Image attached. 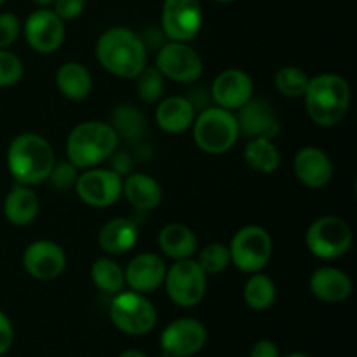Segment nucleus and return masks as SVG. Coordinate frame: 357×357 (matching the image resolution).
<instances>
[{
    "label": "nucleus",
    "mask_w": 357,
    "mask_h": 357,
    "mask_svg": "<svg viewBox=\"0 0 357 357\" xmlns=\"http://www.w3.org/2000/svg\"><path fill=\"white\" fill-rule=\"evenodd\" d=\"M192 129L195 145L209 155L227 153L241 136L236 114L216 105H209L201 114L195 115Z\"/></svg>",
    "instance_id": "obj_5"
},
{
    "label": "nucleus",
    "mask_w": 357,
    "mask_h": 357,
    "mask_svg": "<svg viewBox=\"0 0 357 357\" xmlns=\"http://www.w3.org/2000/svg\"><path fill=\"white\" fill-rule=\"evenodd\" d=\"M352 229L344 218L333 215L314 220L305 234V244L321 260L340 258L352 248Z\"/></svg>",
    "instance_id": "obj_8"
},
{
    "label": "nucleus",
    "mask_w": 357,
    "mask_h": 357,
    "mask_svg": "<svg viewBox=\"0 0 357 357\" xmlns=\"http://www.w3.org/2000/svg\"><path fill=\"white\" fill-rule=\"evenodd\" d=\"M98 63L121 79H136L149 65V47L136 31L126 26L108 28L96 42Z\"/></svg>",
    "instance_id": "obj_1"
},
{
    "label": "nucleus",
    "mask_w": 357,
    "mask_h": 357,
    "mask_svg": "<svg viewBox=\"0 0 357 357\" xmlns=\"http://www.w3.org/2000/svg\"><path fill=\"white\" fill-rule=\"evenodd\" d=\"M157 244L166 257L173 260H187L197 251V236L183 223H169L157 236Z\"/></svg>",
    "instance_id": "obj_24"
},
{
    "label": "nucleus",
    "mask_w": 357,
    "mask_h": 357,
    "mask_svg": "<svg viewBox=\"0 0 357 357\" xmlns=\"http://www.w3.org/2000/svg\"><path fill=\"white\" fill-rule=\"evenodd\" d=\"M199 267L206 272V275H215L225 271L230 265L229 246L222 243H211L199 253Z\"/></svg>",
    "instance_id": "obj_32"
},
{
    "label": "nucleus",
    "mask_w": 357,
    "mask_h": 357,
    "mask_svg": "<svg viewBox=\"0 0 357 357\" xmlns=\"http://www.w3.org/2000/svg\"><path fill=\"white\" fill-rule=\"evenodd\" d=\"M309 289L321 302L340 303L351 296L352 279L337 267H319L310 275Z\"/></svg>",
    "instance_id": "obj_20"
},
{
    "label": "nucleus",
    "mask_w": 357,
    "mask_h": 357,
    "mask_svg": "<svg viewBox=\"0 0 357 357\" xmlns=\"http://www.w3.org/2000/svg\"><path fill=\"white\" fill-rule=\"evenodd\" d=\"M122 194L138 211H152L162 201V187L155 178L145 173H132L122 180Z\"/></svg>",
    "instance_id": "obj_22"
},
{
    "label": "nucleus",
    "mask_w": 357,
    "mask_h": 357,
    "mask_svg": "<svg viewBox=\"0 0 357 357\" xmlns=\"http://www.w3.org/2000/svg\"><path fill=\"white\" fill-rule=\"evenodd\" d=\"M253 80L244 70L229 68L213 80L209 96L216 107L234 112L253 98Z\"/></svg>",
    "instance_id": "obj_16"
},
{
    "label": "nucleus",
    "mask_w": 357,
    "mask_h": 357,
    "mask_svg": "<svg viewBox=\"0 0 357 357\" xmlns=\"http://www.w3.org/2000/svg\"><path fill=\"white\" fill-rule=\"evenodd\" d=\"M303 100L314 124L333 128L344 121L351 108V86L337 73H321L309 79Z\"/></svg>",
    "instance_id": "obj_2"
},
{
    "label": "nucleus",
    "mask_w": 357,
    "mask_h": 357,
    "mask_svg": "<svg viewBox=\"0 0 357 357\" xmlns=\"http://www.w3.org/2000/svg\"><path fill=\"white\" fill-rule=\"evenodd\" d=\"M167 296L176 305L190 309L204 300L208 289V275L199 267L197 260H176L166 271L164 278Z\"/></svg>",
    "instance_id": "obj_9"
},
{
    "label": "nucleus",
    "mask_w": 357,
    "mask_h": 357,
    "mask_svg": "<svg viewBox=\"0 0 357 357\" xmlns=\"http://www.w3.org/2000/svg\"><path fill=\"white\" fill-rule=\"evenodd\" d=\"M3 2H6V0H0V6H2V3H3Z\"/></svg>",
    "instance_id": "obj_45"
},
{
    "label": "nucleus",
    "mask_w": 357,
    "mask_h": 357,
    "mask_svg": "<svg viewBox=\"0 0 357 357\" xmlns=\"http://www.w3.org/2000/svg\"><path fill=\"white\" fill-rule=\"evenodd\" d=\"M91 279L98 289L108 295H117L126 286L124 268L112 258H98L91 265Z\"/></svg>",
    "instance_id": "obj_30"
},
{
    "label": "nucleus",
    "mask_w": 357,
    "mask_h": 357,
    "mask_svg": "<svg viewBox=\"0 0 357 357\" xmlns=\"http://www.w3.org/2000/svg\"><path fill=\"white\" fill-rule=\"evenodd\" d=\"M110 126L117 132L119 139L122 138L128 139V142H135L143 136L146 122L138 108H135L132 105H119L112 112Z\"/></svg>",
    "instance_id": "obj_29"
},
{
    "label": "nucleus",
    "mask_w": 357,
    "mask_h": 357,
    "mask_svg": "<svg viewBox=\"0 0 357 357\" xmlns=\"http://www.w3.org/2000/svg\"><path fill=\"white\" fill-rule=\"evenodd\" d=\"M23 73V61L14 52L0 49V87H9L17 84Z\"/></svg>",
    "instance_id": "obj_34"
},
{
    "label": "nucleus",
    "mask_w": 357,
    "mask_h": 357,
    "mask_svg": "<svg viewBox=\"0 0 357 357\" xmlns=\"http://www.w3.org/2000/svg\"><path fill=\"white\" fill-rule=\"evenodd\" d=\"M202 17L199 0H164L162 31L169 40H192L201 31Z\"/></svg>",
    "instance_id": "obj_12"
},
{
    "label": "nucleus",
    "mask_w": 357,
    "mask_h": 357,
    "mask_svg": "<svg viewBox=\"0 0 357 357\" xmlns=\"http://www.w3.org/2000/svg\"><path fill=\"white\" fill-rule=\"evenodd\" d=\"M75 192L80 201L91 208H108L121 199L122 176L114 169L89 167L77 176Z\"/></svg>",
    "instance_id": "obj_11"
},
{
    "label": "nucleus",
    "mask_w": 357,
    "mask_h": 357,
    "mask_svg": "<svg viewBox=\"0 0 357 357\" xmlns=\"http://www.w3.org/2000/svg\"><path fill=\"white\" fill-rule=\"evenodd\" d=\"M244 302L253 310H267L274 305L278 289L274 281L261 272H255L244 284Z\"/></svg>",
    "instance_id": "obj_28"
},
{
    "label": "nucleus",
    "mask_w": 357,
    "mask_h": 357,
    "mask_svg": "<svg viewBox=\"0 0 357 357\" xmlns=\"http://www.w3.org/2000/svg\"><path fill=\"white\" fill-rule=\"evenodd\" d=\"M136 87H138V94L145 103H155L162 98L164 93V77L155 66H149L142 70L138 77H136Z\"/></svg>",
    "instance_id": "obj_33"
},
{
    "label": "nucleus",
    "mask_w": 357,
    "mask_h": 357,
    "mask_svg": "<svg viewBox=\"0 0 357 357\" xmlns=\"http://www.w3.org/2000/svg\"><path fill=\"white\" fill-rule=\"evenodd\" d=\"M110 319L122 333L142 337L157 323V310L143 293L119 291L110 303Z\"/></svg>",
    "instance_id": "obj_7"
},
{
    "label": "nucleus",
    "mask_w": 357,
    "mask_h": 357,
    "mask_svg": "<svg viewBox=\"0 0 357 357\" xmlns=\"http://www.w3.org/2000/svg\"><path fill=\"white\" fill-rule=\"evenodd\" d=\"M286 357H309V356L302 354V352H295V354H289V356H286Z\"/></svg>",
    "instance_id": "obj_43"
},
{
    "label": "nucleus",
    "mask_w": 357,
    "mask_h": 357,
    "mask_svg": "<svg viewBox=\"0 0 357 357\" xmlns=\"http://www.w3.org/2000/svg\"><path fill=\"white\" fill-rule=\"evenodd\" d=\"M37 194L26 185L17 183L3 199V216L9 223L16 227H26L38 215Z\"/></svg>",
    "instance_id": "obj_25"
},
{
    "label": "nucleus",
    "mask_w": 357,
    "mask_h": 357,
    "mask_svg": "<svg viewBox=\"0 0 357 357\" xmlns=\"http://www.w3.org/2000/svg\"><path fill=\"white\" fill-rule=\"evenodd\" d=\"M239 135H244L248 139L268 138L274 139L281 131L278 115L267 100L251 98L246 105L237 110L236 114Z\"/></svg>",
    "instance_id": "obj_17"
},
{
    "label": "nucleus",
    "mask_w": 357,
    "mask_h": 357,
    "mask_svg": "<svg viewBox=\"0 0 357 357\" xmlns=\"http://www.w3.org/2000/svg\"><path fill=\"white\" fill-rule=\"evenodd\" d=\"M195 121V108L188 98L167 96L157 105L155 122L164 132L180 135L188 131Z\"/></svg>",
    "instance_id": "obj_21"
},
{
    "label": "nucleus",
    "mask_w": 357,
    "mask_h": 357,
    "mask_svg": "<svg viewBox=\"0 0 357 357\" xmlns=\"http://www.w3.org/2000/svg\"><path fill=\"white\" fill-rule=\"evenodd\" d=\"M33 2L37 3V6H40V7H47V6H51L54 0H33Z\"/></svg>",
    "instance_id": "obj_42"
},
{
    "label": "nucleus",
    "mask_w": 357,
    "mask_h": 357,
    "mask_svg": "<svg viewBox=\"0 0 357 357\" xmlns=\"http://www.w3.org/2000/svg\"><path fill=\"white\" fill-rule=\"evenodd\" d=\"M23 267L37 281H54L66 267V255L54 241H35L23 253Z\"/></svg>",
    "instance_id": "obj_15"
},
{
    "label": "nucleus",
    "mask_w": 357,
    "mask_h": 357,
    "mask_svg": "<svg viewBox=\"0 0 357 357\" xmlns=\"http://www.w3.org/2000/svg\"><path fill=\"white\" fill-rule=\"evenodd\" d=\"M215 2H222V3H229V2H234V0H215Z\"/></svg>",
    "instance_id": "obj_44"
},
{
    "label": "nucleus",
    "mask_w": 357,
    "mask_h": 357,
    "mask_svg": "<svg viewBox=\"0 0 357 357\" xmlns=\"http://www.w3.org/2000/svg\"><path fill=\"white\" fill-rule=\"evenodd\" d=\"M119 357H146V356L139 351H126V352H122Z\"/></svg>",
    "instance_id": "obj_41"
},
{
    "label": "nucleus",
    "mask_w": 357,
    "mask_h": 357,
    "mask_svg": "<svg viewBox=\"0 0 357 357\" xmlns=\"http://www.w3.org/2000/svg\"><path fill=\"white\" fill-rule=\"evenodd\" d=\"M54 150L44 136L23 132L7 149V167L20 185L44 183L54 166Z\"/></svg>",
    "instance_id": "obj_3"
},
{
    "label": "nucleus",
    "mask_w": 357,
    "mask_h": 357,
    "mask_svg": "<svg viewBox=\"0 0 357 357\" xmlns=\"http://www.w3.org/2000/svg\"><path fill=\"white\" fill-rule=\"evenodd\" d=\"M155 68L164 79L178 84H192L201 79L204 63L199 52L187 42L169 40L160 45L155 58Z\"/></svg>",
    "instance_id": "obj_10"
},
{
    "label": "nucleus",
    "mask_w": 357,
    "mask_h": 357,
    "mask_svg": "<svg viewBox=\"0 0 357 357\" xmlns=\"http://www.w3.org/2000/svg\"><path fill=\"white\" fill-rule=\"evenodd\" d=\"M129 159H128V155H126V153H121V155H117L115 157V160H114V171L115 173H119L122 176V174L126 173V171H129Z\"/></svg>",
    "instance_id": "obj_40"
},
{
    "label": "nucleus",
    "mask_w": 357,
    "mask_h": 357,
    "mask_svg": "<svg viewBox=\"0 0 357 357\" xmlns=\"http://www.w3.org/2000/svg\"><path fill=\"white\" fill-rule=\"evenodd\" d=\"M244 160L248 166L264 174H271L281 166V152L268 138L248 139L244 149Z\"/></svg>",
    "instance_id": "obj_27"
},
{
    "label": "nucleus",
    "mask_w": 357,
    "mask_h": 357,
    "mask_svg": "<svg viewBox=\"0 0 357 357\" xmlns=\"http://www.w3.org/2000/svg\"><path fill=\"white\" fill-rule=\"evenodd\" d=\"M230 264L236 265L241 272L255 274L261 272L271 261L274 253L272 237L264 227L246 225L234 234L229 244Z\"/></svg>",
    "instance_id": "obj_6"
},
{
    "label": "nucleus",
    "mask_w": 357,
    "mask_h": 357,
    "mask_svg": "<svg viewBox=\"0 0 357 357\" xmlns=\"http://www.w3.org/2000/svg\"><path fill=\"white\" fill-rule=\"evenodd\" d=\"M138 223L131 218H114L105 223L98 244L107 255H124L138 243Z\"/></svg>",
    "instance_id": "obj_23"
},
{
    "label": "nucleus",
    "mask_w": 357,
    "mask_h": 357,
    "mask_svg": "<svg viewBox=\"0 0 357 357\" xmlns=\"http://www.w3.org/2000/svg\"><path fill=\"white\" fill-rule=\"evenodd\" d=\"M293 171L300 183L309 188H323L333 178V164L328 153L317 146H303L296 152Z\"/></svg>",
    "instance_id": "obj_18"
},
{
    "label": "nucleus",
    "mask_w": 357,
    "mask_h": 357,
    "mask_svg": "<svg viewBox=\"0 0 357 357\" xmlns=\"http://www.w3.org/2000/svg\"><path fill=\"white\" fill-rule=\"evenodd\" d=\"M166 264L155 253H142L132 258L124 271L126 284L138 293H152L162 286L166 278Z\"/></svg>",
    "instance_id": "obj_19"
},
{
    "label": "nucleus",
    "mask_w": 357,
    "mask_h": 357,
    "mask_svg": "<svg viewBox=\"0 0 357 357\" xmlns=\"http://www.w3.org/2000/svg\"><path fill=\"white\" fill-rule=\"evenodd\" d=\"M56 86L68 100L82 101L93 91V77L82 63L68 61L63 63L56 72Z\"/></svg>",
    "instance_id": "obj_26"
},
{
    "label": "nucleus",
    "mask_w": 357,
    "mask_h": 357,
    "mask_svg": "<svg viewBox=\"0 0 357 357\" xmlns=\"http://www.w3.org/2000/svg\"><path fill=\"white\" fill-rule=\"evenodd\" d=\"M47 180L56 190H66V188L75 185L77 167L73 166L72 162H68V160H66V162H54Z\"/></svg>",
    "instance_id": "obj_35"
},
{
    "label": "nucleus",
    "mask_w": 357,
    "mask_h": 357,
    "mask_svg": "<svg viewBox=\"0 0 357 357\" xmlns=\"http://www.w3.org/2000/svg\"><path fill=\"white\" fill-rule=\"evenodd\" d=\"M14 340V328L9 317L0 312V356L6 354Z\"/></svg>",
    "instance_id": "obj_38"
},
{
    "label": "nucleus",
    "mask_w": 357,
    "mask_h": 357,
    "mask_svg": "<svg viewBox=\"0 0 357 357\" xmlns=\"http://www.w3.org/2000/svg\"><path fill=\"white\" fill-rule=\"evenodd\" d=\"M54 13L63 21H73L86 9V0H54Z\"/></svg>",
    "instance_id": "obj_37"
},
{
    "label": "nucleus",
    "mask_w": 357,
    "mask_h": 357,
    "mask_svg": "<svg viewBox=\"0 0 357 357\" xmlns=\"http://www.w3.org/2000/svg\"><path fill=\"white\" fill-rule=\"evenodd\" d=\"M21 33V23L16 14L0 13V49H7L17 40Z\"/></svg>",
    "instance_id": "obj_36"
},
{
    "label": "nucleus",
    "mask_w": 357,
    "mask_h": 357,
    "mask_svg": "<svg viewBox=\"0 0 357 357\" xmlns=\"http://www.w3.org/2000/svg\"><path fill=\"white\" fill-rule=\"evenodd\" d=\"M119 136L110 124L87 121L75 126L66 139V157L77 169H89L105 162L117 150Z\"/></svg>",
    "instance_id": "obj_4"
},
{
    "label": "nucleus",
    "mask_w": 357,
    "mask_h": 357,
    "mask_svg": "<svg viewBox=\"0 0 357 357\" xmlns=\"http://www.w3.org/2000/svg\"><path fill=\"white\" fill-rule=\"evenodd\" d=\"M208 340L206 326L197 319L183 317L167 324L160 337V347L171 357H188L201 351Z\"/></svg>",
    "instance_id": "obj_14"
},
{
    "label": "nucleus",
    "mask_w": 357,
    "mask_h": 357,
    "mask_svg": "<svg viewBox=\"0 0 357 357\" xmlns=\"http://www.w3.org/2000/svg\"><path fill=\"white\" fill-rule=\"evenodd\" d=\"M274 84L282 96L295 100V98H303L309 77L298 66H282L275 73Z\"/></svg>",
    "instance_id": "obj_31"
},
{
    "label": "nucleus",
    "mask_w": 357,
    "mask_h": 357,
    "mask_svg": "<svg viewBox=\"0 0 357 357\" xmlns=\"http://www.w3.org/2000/svg\"><path fill=\"white\" fill-rule=\"evenodd\" d=\"M23 33L33 51L40 54H52L65 40V21L54 10L42 7L26 17Z\"/></svg>",
    "instance_id": "obj_13"
},
{
    "label": "nucleus",
    "mask_w": 357,
    "mask_h": 357,
    "mask_svg": "<svg viewBox=\"0 0 357 357\" xmlns=\"http://www.w3.org/2000/svg\"><path fill=\"white\" fill-rule=\"evenodd\" d=\"M251 357H279V349L274 342L260 340L255 344Z\"/></svg>",
    "instance_id": "obj_39"
}]
</instances>
